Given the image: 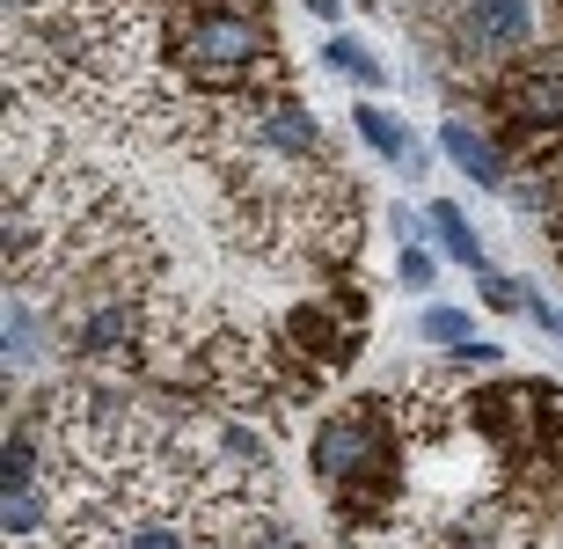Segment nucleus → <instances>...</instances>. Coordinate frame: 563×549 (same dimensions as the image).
Listing matches in <instances>:
<instances>
[{"mask_svg": "<svg viewBox=\"0 0 563 549\" xmlns=\"http://www.w3.org/2000/svg\"><path fill=\"white\" fill-rule=\"evenodd\" d=\"M162 44L190 96H286V59L264 0H176Z\"/></svg>", "mask_w": 563, "mask_h": 549, "instance_id": "1", "label": "nucleus"}, {"mask_svg": "<svg viewBox=\"0 0 563 549\" xmlns=\"http://www.w3.org/2000/svg\"><path fill=\"white\" fill-rule=\"evenodd\" d=\"M308 469L330 491L336 520L366 542L388 513H402V410L388 396H358L330 410L308 440Z\"/></svg>", "mask_w": 563, "mask_h": 549, "instance_id": "2", "label": "nucleus"}, {"mask_svg": "<svg viewBox=\"0 0 563 549\" xmlns=\"http://www.w3.org/2000/svg\"><path fill=\"white\" fill-rule=\"evenodd\" d=\"M490 132L512 154H556L563 147V66H512L490 81Z\"/></svg>", "mask_w": 563, "mask_h": 549, "instance_id": "3", "label": "nucleus"}, {"mask_svg": "<svg viewBox=\"0 0 563 549\" xmlns=\"http://www.w3.org/2000/svg\"><path fill=\"white\" fill-rule=\"evenodd\" d=\"M358 338H366V300L352 286H336L330 300H308V308L286 316V344L308 366H322V374H344L358 360Z\"/></svg>", "mask_w": 563, "mask_h": 549, "instance_id": "4", "label": "nucleus"}, {"mask_svg": "<svg viewBox=\"0 0 563 549\" xmlns=\"http://www.w3.org/2000/svg\"><path fill=\"white\" fill-rule=\"evenodd\" d=\"M446 22L461 30L468 59H498V52H520L534 37V0H454Z\"/></svg>", "mask_w": 563, "mask_h": 549, "instance_id": "5", "label": "nucleus"}, {"mask_svg": "<svg viewBox=\"0 0 563 549\" xmlns=\"http://www.w3.org/2000/svg\"><path fill=\"white\" fill-rule=\"evenodd\" d=\"M439 535H446V549H534V506L483 491V498H468Z\"/></svg>", "mask_w": 563, "mask_h": 549, "instance_id": "6", "label": "nucleus"}, {"mask_svg": "<svg viewBox=\"0 0 563 549\" xmlns=\"http://www.w3.org/2000/svg\"><path fill=\"white\" fill-rule=\"evenodd\" d=\"M439 154H446L476 190H505V184H512V162H505L512 147H505L498 132L468 125V118H446V125H439Z\"/></svg>", "mask_w": 563, "mask_h": 549, "instance_id": "7", "label": "nucleus"}, {"mask_svg": "<svg viewBox=\"0 0 563 549\" xmlns=\"http://www.w3.org/2000/svg\"><path fill=\"white\" fill-rule=\"evenodd\" d=\"M352 132L366 140V154H380V162H388V169H402V176H424V147H418V132L402 125L396 110L358 103V110H352Z\"/></svg>", "mask_w": 563, "mask_h": 549, "instance_id": "8", "label": "nucleus"}, {"mask_svg": "<svg viewBox=\"0 0 563 549\" xmlns=\"http://www.w3.org/2000/svg\"><path fill=\"white\" fill-rule=\"evenodd\" d=\"M424 228H432L439 256H454V264H468V272H483V264H490V256H483V242H476V228H468V212H461L454 198H424Z\"/></svg>", "mask_w": 563, "mask_h": 549, "instance_id": "9", "label": "nucleus"}, {"mask_svg": "<svg viewBox=\"0 0 563 549\" xmlns=\"http://www.w3.org/2000/svg\"><path fill=\"white\" fill-rule=\"evenodd\" d=\"M37 308H30V300H15L8 294V374H30V366H37V352H44V330H37Z\"/></svg>", "mask_w": 563, "mask_h": 549, "instance_id": "10", "label": "nucleus"}, {"mask_svg": "<svg viewBox=\"0 0 563 549\" xmlns=\"http://www.w3.org/2000/svg\"><path fill=\"white\" fill-rule=\"evenodd\" d=\"M418 338H432V344H446V352H454V344L476 338V316H468V308H454V300H424Z\"/></svg>", "mask_w": 563, "mask_h": 549, "instance_id": "11", "label": "nucleus"}, {"mask_svg": "<svg viewBox=\"0 0 563 549\" xmlns=\"http://www.w3.org/2000/svg\"><path fill=\"white\" fill-rule=\"evenodd\" d=\"M322 66H336V74H352V81H366V88H380V81H388L380 52H366L358 37H330V44H322Z\"/></svg>", "mask_w": 563, "mask_h": 549, "instance_id": "12", "label": "nucleus"}, {"mask_svg": "<svg viewBox=\"0 0 563 549\" xmlns=\"http://www.w3.org/2000/svg\"><path fill=\"white\" fill-rule=\"evenodd\" d=\"M505 366V344H490V338H468V344H454V352H446V374H498Z\"/></svg>", "mask_w": 563, "mask_h": 549, "instance_id": "13", "label": "nucleus"}, {"mask_svg": "<svg viewBox=\"0 0 563 549\" xmlns=\"http://www.w3.org/2000/svg\"><path fill=\"white\" fill-rule=\"evenodd\" d=\"M396 278L410 286V294H432V278H439V256L424 250V242H402V264H396Z\"/></svg>", "mask_w": 563, "mask_h": 549, "instance_id": "14", "label": "nucleus"}, {"mask_svg": "<svg viewBox=\"0 0 563 549\" xmlns=\"http://www.w3.org/2000/svg\"><path fill=\"white\" fill-rule=\"evenodd\" d=\"M476 286H483V300H490L498 316H512V308H527V286H520V278H505V272H490V264L476 272Z\"/></svg>", "mask_w": 563, "mask_h": 549, "instance_id": "15", "label": "nucleus"}, {"mask_svg": "<svg viewBox=\"0 0 563 549\" xmlns=\"http://www.w3.org/2000/svg\"><path fill=\"white\" fill-rule=\"evenodd\" d=\"M542 176H549V212H563V147L542 154Z\"/></svg>", "mask_w": 563, "mask_h": 549, "instance_id": "16", "label": "nucleus"}, {"mask_svg": "<svg viewBox=\"0 0 563 549\" xmlns=\"http://www.w3.org/2000/svg\"><path fill=\"white\" fill-rule=\"evenodd\" d=\"M308 15H322V22H336V15H344V0H308Z\"/></svg>", "mask_w": 563, "mask_h": 549, "instance_id": "17", "label": "nucleus"}, {"mask_svg": "<svg viewBox=\"0 0 563 549\" xmlns=\"http://www.w3.org/2000/svg\"><path fill=\"white\" fill-rule=\"evenodd\" d=\"M358 549H410V542H380V535H366V542H358Z\"/></svg>", "mask_w": 563, "mask_h": 549, "instance_id": "18", "label": "nucleus"}, {"mask_svg": "<svg viewBox=\"0 0 563 549\" xmlns=\"http://www.w3.org/2000/svg\"><path fill=\"white\" fill-rule=\"evenodd\" d=\"M549 228H556V250H563V212H549Z\"/></svg>", "mask_w": 563, "mask_h": 549, "instance_id": "19", "label": "nucleus"}, {"mask_svg": "<svg viewBox=\"0 0 563 549\" xmlns=\"http://www.w3.org/2000/svg\"><path fill=\"white\" fill-rule=\"evenodd\" d=\"M556 316H563V308H556ZM556 338H563V322H556Z\"/></svg>", "mask_w": 563, "mask_h": 549, "instance_id": "20", "label": "nucleus"}]
</instances>
